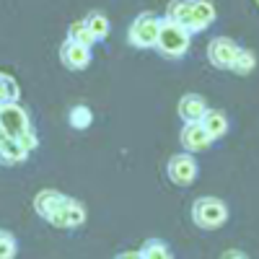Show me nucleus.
Returning a JSON list of instances; mask_svg holds the SVG:
<instances>
[{
  "label": "nucleus",
  "instance_id": "15",
  "mask_svg": "<svg viewBox=\"0 0 259 259\" xmlns=\"http://www.w3.org/2000/svg\"><path fill=\"white\" fill-rule=\"evenodd\" d=\"M189 11H192V0H171L166 6V18L187 29L189 26Z\"/></svg>",
  "mask_w": 259,
  "mask_h": 259
},
{
  "label": "nucleus",
  "instance_id": "14",
  "mask_svg": "<svg viewBox=\"0 0 259 259\" xmlns=\"http://www.w3.org/2000/svg\"><path fill=\"white\" fill-rule=\"evenodd\" d=\"M202 130L210 135V140H221L226 133H228V117L218 109H205L202 119H200Z\"/></svg>",
  "mask_w": 259,
  "mask_h": 259
},
{
  "label": "nucleus",
  "instance_id": "9",
  "mask_svg": "<svg viewBox=\"0 0 259 259\" xmlns=\"http://www.w3.org/2000/svg\"><path fill=\"white\" fill-rule=\"evenodd\" d=\"M215 6L212 0H192V11H189V26L187 31L189 34H200V31H207L212 24H215Z\"/></svg>",
  "mask_w": 259,
  "mask_h": 259
},
{
  "label": "nucleus",
  "instance_id": "18",
  "mask_svg": "<svg viewBox=\"0 0 259 259\" xmlns=\"http://www.w3.org/2000/svg\"><path fill=\"white\" fill-rule=\"evenodd\" d=\"M254 68H256V57H254V52L239 47V52H236V57H233V62H231V68H228V70L236 73V75H249Z\"/></svg>",
  "mask_w": 259,
  "mask_h": 259
},
{
  "label": "nucleus",
  "instance_id": "21",
  "mask_svg": "<svg viewBox=\"0 0 259 259\" xmlns=\"http://www.w3.org/2000/svg\"><path fill=\"white\" fill-rule=\"evenodd\" d=\"M70 127H75V130H85L91 122H94V112L89 109L85 104H80V106H73L70 109Z\"/></svg>",
  "mask_w": 259,
  "mask_h": 259
},
{
  "label": "nucleus",
  "instance_id": "3",
  "mask_svg": "<svg viewBox=\"0 0 259 259\" xmlns=\"http://www.w3.org/2000/svg\"><path fill=\"white\" fill-rule=\"evenodd\" d=\"M158 26H161V16L156 13H140L133 24L127 29V41L133 45L135 50H153L156 45V36H158Z\"/></svg>",
  "mask_w": 259,
  "mask_h": 259
},
{
  "label": "nucleus",
  "instance_id": "1",
  "mask_svg": "<svg viewBox=\"0 0 259 259\" xmlns=\"http://www.w3.org/2000/svg\"><path fill=\"white\" fill-rule=\"evenodd\" d=\"M189 41H192V34L174 24V21H168V18H161V26H158V36H156V50L168 57V60H182L189 50Z\"/></svg>",
  "mask_w": 259,
  "mask_h": 259
},
{
  "label": "nucleus",
  "instance_id": "7",
  "mask_svg": "<svg viewBox=\"0 0 259 259\" xmlns=\"http://www.w3.org/2000/svg\"><path fill=\"white\" fill-rule=\"evenodd\" d=\"M236 52H239V45H236L231 36H215L207 45V60H210L212 68H218V70H228L231 68Z\"/></svg>",
  "mask_w": 259,
  "mask_h": 259
},
{
  "label": "nucleus",
  "instance_id": "6",
  "mask_svg": "<svg viewBox=\"0 0 259 259\" xmlns=\"http://www.w3.org/2000/svg\"><path fill=\"white\" fill-rule=\"evenodd\" d=\"M31 127H34V124H31L26 109H24L18 101L0 106V133H3V135L18 138V135H24L26 130H31Z\"/></svg>",
  "mask_w": 259,
  "mask_h": 259
},
{
  "label": "nucleus",
  "instance_id": "25",
  "mask_svg": "<svg viewBox=\"0 0 259 259\" xmlns=\"http://www.w3.org/2000/svg\"><path fill=\"white\" fill-rule=\"evenodd\" d=\"M114 259H140V256H138V251H122V254H117Z\"/></svg>",
  "mask_w": 259,
  "mask_h": 259
},
{
  "label": "nucleus",
  "instance_id": "24",
  "mask_svg": "<svg viewBox=\"0 0 259 259\" xmlns=\"http://www.w3.org/2000/svg\"><path fill=\"white\" fill-rule=\"evenodd\" d=\"M221 259H246V254L244 251H239V249H228V251H223V256Z\"/></svg>",
  "mask_w": 259,
  "mask_h": 259
},
{
  "label": "nucleus",
  "instance_id": "17",
  "mask_svg": "<svg viewBox=\"0 0 259 259\" xmlns=\"http://www.w3.org/2000/svg\"><path fill=\"white\" fill-rule=\"evenodd\" d=\"M138 256L140 259H171V251H168V244L161 241V239H148L143 241V246L138 249Z\"/></svg>",
  "mask_w": 259,
  "mask_h": 259
},
{
  "label": "nucleus",
  "instance_id": "5",
  "mask_svg": "<svg viewBox=\"0 0 259 259\" xmlns=\"http://www.w3.org/2000/svg\"><path fill=\"white\" fill-rule=\"evenodd\" d=\"M197 161H194L192 153H174L168 158L166 163V177L171 184H177V187H189L194 179H197Z\"/></svg>",
  "mask_w": 259,
  "mask_h": 259
},
{
  "label": "nucleus",
  "instance_id": "26",
  "mask_svg": "<svg viewBox=\"0 0 259 259\" xmlns=\"http://www.w3.org/2000/svg\"><path fill=\"white\" fill-rule=\"evenodd\" d=\"M0 135H3V133H0Z\"/></svg>",
  "mask_w": 259,
  "mask_h": 259
},
{
  "label": "nucleus",
  "instance_id": "4",
  "mask_svg": "<svg viewBox=\"0 0 259 259\" xmlns=\"http://www.w3.org/2000/svg\"><path fill=\"white\" fill-rule=\"evenodd\" d=\"M47 223L52 228H62V231H68V228H80L85 223V205L80 200H73L65 194V200L60 202V207L47 218Z\"/></svg>",
  "mask_w": 259,
  "mask_h": 259
},
{
  "label": "nucleus",
  "instance_id": "8",
  "mask_svg": "<svg viewBox=\"0 0 259 259\" xmlns=\"http://www.w3.org/2000/svg\"><path fill=\"white\" fill-rule=\"evenodd\" d=\"M60 62L68 70H85L91 65V47H83L78 41L65 39L60 47Z\"/></svg>",
  "mask_w": 259,
  "mask_h": 259
},
{
  "label": "nucleus",
  "instance_id": "10",
  "mask_svg": "<svg viewBox=\"0 0 259 259\" xmlns=\"http://www.w3.org/2000/svg\"><path fill=\"white\" fill-rule=\"evenodd\" d=\"M179 140H182V145H184V150L187 153H205V150L212 145V140H210V135L202 130V124L200 122H189V124H184L182 127V133H179Z\"/></svg>",
  "mask_w": 259,
  "mask_h": 259
},
{
  "label": "nucleus",
  "instance_id": "11",
  "mask_svg": "<svg viewBox=\"0 0 259 259\" xmlns=\"http://www.w3.org/2000/svg\"><path fill=\"white\" fill-rule=\"evenodd\" d=\"M205 109H207V104H205V99L200 94H184L179 99V117H182L184 124L200 122L202 114H205Z\"/></svg>",
  "mask_w": 259,
  "mask_h": 259
},
{
  "label": "nucleus",
  "instance_id": "2",
  "mask_svg": "<svg viewBox=\"0 0 259 259\" xmlns=\"http://www.w3.org/2000/svg\"><path fill=\"white\" fill-rule=\"evenodd\" d=\"M226 221H228V207H226L223 200L212 197V194H205V197H197L192 202V223L197 228L215 231Z\"/></svg>",
  "mask_w": 259,
  "mask_h": 259
},
{
  "label": "nucleus",
  "instance_id": "22",
  "mask_svg": "<svg viewBox=\"0 0 259 259\" xmlns=\"http://www.w3.org/2000/svg\"><path fill=\"white\" fill-rule=\"evenodd\" d=\"M18 254V241L8 231H0V259H16Z\"/></svg>",
  "mask_w": 259,
  "mask_h": 259
},
{
  "label": "nucleus",
  "instance_id": "19",
  "mask_svg": "<svg viewBox=\"0 0 259 259\" xmlns=\"http://www.w3.org/2000/svg\"><path fill=\"white\" fill-rule=\"evenodd\" d=\"M21 99V89H18V83L13 75L8 73H0V106L3 104H13Z\"/></svg>",
  "mask_w": 259,
  "mask_h": 259
},
{
  "label": "nucleus",
  "instance_id": "23",
  "mask_svg": "<svg viewBox=\"0 0 259 259\" xmlns=\"http://www.w3.org/2000/svg\"><path fill=\"white\" fill-rule=\"evenodd\" d=\"M16 140L21 143V148H24L26 153H31V150H36V148H39V135H36V130H34V127H31V130H26L24 135H18Z\"/></svg>",
  "mask_w": 259,
  "mask_h": 259
},
{
  "label": "nucleus",
  "instance_id": "16",
  "mask_svg": "<svg viewBox=\"0 0 259 259\" xmlns=\"http://www.w3.org/2000/svg\"><path fill=\"white\" fill-rule=\"evenodd\" d=\"M83 21H85V26H89V31L94 34L96 41H104L106 36H109V18H106L101 11H91Z\"/></svg>",
  "mask_w": 259,
  "mask_h": 259
},
{
  "label": "nucleus",
  "instance_id": "12",
  "mask_svg": "<svg viewBox=\"0 0 259 259\" xmlns=\"http://www.w3.org/2000/svg\"><path fill=\"white\" fill-rule=\"evenodd\" d=\"M29 158V153L16 138H8V135H0V166H21Z\"/></svg>",
  "mask_w": 259,
  "mask_h": 259
},
{
  "label": "nucleus",
  "instance_id": "20",
  "mask_svg": "<svg viewBox=\"0 0 259 259\" xmlns=\"http://www.w3.org/2000/svg\"><path fill=\"white\" fill-rule=\"evenodd\" d=\"M68 39L78 41V45H83V47H94L96 45V39L89 31V26H85V21H75V24L68 26Z\"/></svg>",
  "mask_w": 259,
  "mask_h": 259
},
{
  "label": "nucleus",
  "instance_id": "13",
  "mask_svg": "<svg viewBox=\"0 0 259 259\" xmlns=\"http://www.w3.org/2000/svg\"><path fill=\"white\" fill-rule=\"evenodd\" d=\"M65 200V194L57 189H41L36 197H34V212L39 215L41 221H47L50 215L60 207V202Z\"/></svg>",
  "mask_w": 259,
  "mask_h": 259
}]
</instances>
